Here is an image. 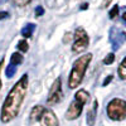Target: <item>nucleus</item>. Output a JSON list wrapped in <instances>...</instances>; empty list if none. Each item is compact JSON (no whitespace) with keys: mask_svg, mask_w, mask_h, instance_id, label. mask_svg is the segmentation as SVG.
<instances>
[{"mask_svg":"<svg viewBox=\"0 0 126 126\" xmlns=\"http://www.w3.org/2000/svg\"><path fill=\"white\" fill-rule=\"evenodd\" d=\"M28 83H29V76L28 73H25L13 86V88L9 91L8 96L1 106V111H0V120H1V122L8 124L19 115L22 105L25 98L27 91H28Z\"/></svg>","mask_w":126,"mask_h":126,"instance_id":"f257e3e1","label":"nucleus"},{"mask_svg":"<svg viewBox=\"0 0 126 126\" xmlns=\"http://www.w3.org/2000/svg\"><path fill=\"white\" fill-rule=\"evenodd\" d=\"M91 61H92V53L83 54L75 61V63L72 66V69L69 72V77H68V87L71 90L77 88L82 83L83 77L86 75V71L90 66Z\"/></svg>","mask_w":126,"mask_h":126,"instance_id":"f03ea898","label":"nucleus"},{"mask_svg":"<svg viewBox=\"0 0 126 126\" xmlns=\"http://www.w3.org/2000/svg\"><path fill=\"white\" fill-rule=\"evenodd\" d=\"M88 98H90V93L86 90H78L75 94V100H73V102H71L69 107L66 111L64 117L69 121L78 119L81 116L83 107H85V105L87 103Z\"/></svg>","mask_w":126,"mask_h":126,"instance_id":"7ed1b4c3","label":"nucleus"},{"mask_svg":"<svg viewBox=\"0 0 126 126\" xmlns=\"http://www.w3.org/2000/svg\"><path fill=\"white\" fill-rule=\"evenodd\" d=\"M107 116L113 121L126 119V101L122 98H112L107 103Z\"/></svg>","mask_w":126,"mask_h":126,"instance_id":"20e7f679","label":"nucleus"},{"mask_svg":"<svg viewBox=\"0 0 126 126\" xmlns=\"http://www.w3.org/2000/svg\"><path fill=\"white\" fill-rule=\"evenodd\" d=\"M73 38H75L73 44H72V52L73 53H82V52H85L88 48V46H90V37L87 34V32L82 27H78L75 30Z\"/></svg>","mask_w":126,"mask_h":126,"instance_id":"39448f33","label":"nucleus"},{"mask_svg":"<svg viewBox=\"0 0 126 126\" xmlns=\"http://www.w3.org/2000/svg\"><path fill=\"white\" fill-rule=\"evenodd\" d=\"M63 98V91H62V79L61 77L56 78V81L52 83V87L49 90L48 97H47V103L48 105H57L61 102Z\"/></svg>","mask_w":126,"mask_h":126,"instance_id":"423d86ee","label":"nucleus"},{"mask_svg":"<svg viewBox=\"0 0 126 126\" xmlns=\"http://www.w3.org/2000/svg\"><path fill=\"white\" fill-rule=\"evenodd\" d=\"M39 122H40V126H59V121H58V117L56 116L54 111H52L49 109L44 110Z\"/></svg>","mask_w":126,"mask_h":126,"instance_id":"0eeeda50","label":"nucleus"},{"mask_svg":"<svg viewBox=\"0 0 126 126\" xmlns=\"http://www.w3.org/2000/svg\"><path fill=\"white\" fill-rule=\"evenodd\" d=\"M97 109H98V102H97V100H94L92 109H90L88 112H87V124H88V126H93L94 122H96Z\"/></svg>","mask_w":126,"mask_h":126,"instance_id":"6e6552de","label":"nucleus"},{"mask_svg":"<svg viewBox=\"0 0 126 126\" xmlns=\"http://www.w3.org/2000/svg\"><path fill=\"white\" fill-rule=\"evenodd\" d=\"M44 106H40V105H37V106H34L33 109H32V111H30V121L32 122H37V121H39L40 120V117H42V115H43V112H44Z\"/></svg>","mask_w":126,"mask_h":126,"instance_id":"1a4fd4ad","label":"nucleus"},{"mask_svg":"<svg viewBox=\"0 0 126 126\" xmlns=\"http://www.w3.org/2000/svg\"><path fill=\"white\" fill-rule=\"evenodd\" d=\"M34 29H35V24H33V23H32V24H30V23L27 24V25L22 29V35H23L24 38H32Z\"/></svg>","mask_w":126,"mask_h":126,"instance_id":"9d476101","label":"nucleus"},{"mask_svg":"<svg viewBox=\"0 0 126 126\" xmlns=\"http://www.w3.org/2000/svg\"><path fill=\"white\" fill-rule=\"evenodd\" d=\"M117 73H119V77L121 79H126V57L121 61L119 69H117Z\"/></svg>","mask_w":126,"mask_h":126,"instance_id":"9b49d317","label":"nucleus"},{"mask_svg":"<svg viewBox=\"0 0 126 126\" xmlns=\"http://www.w3.org/2000/svg\"><path fill=\"white\" fill-rule=\"evenodd\" d=\"M20 63H23V56L20 53H13L12 57H10V64L16 67Z\"/></svg>","mask_w":126,"mask_h":126,"instance_id":"f8f14e48","label":"nucleus"},{"mask_svg":"<svg viewBox=\"0 0 126 126\" xmlns=\"http://www.w3.org/2000/svg\"><path fill=\"white\" fill-rule=\"evenodd\" d=\"M18 49L22 52V53H25V52H28V49H29L28 42H27V40H20L19 43H18Z\"/></svg>","mask_w":126,"mask_h":126,"instance_id":"ddd939ff","label":"nucleus"},{"mask_svg":"<svg viewBox=\"0 0 126 126\" xmlns=\"http://www.w3.org/2000/svg\"><path fill=\"white\" fill-rule=\"evenodd\" d=\"M15 72H16V67L10 64V66H8V68H6V71H5V75H6L8 78H10V77H13V76L15 75Z\"/></svg>","mask_w":126,"mask_h":126,"instance_id":"4468645a","label":"nucleus"},{"mask_svg":"<svg viewBox=\"0 0 126 126\" xmlns=\"http://www.w3.org/2000/svg\"><path fill=\"white\" fill-rule=\"evenodd\" d=\"M117 15H119V5H113V8L109 13V16H110V19H115Z\"/></svg>","mask_w":126,"mask_h":126,"instance_id":"2eb2a0df","label":"nucleus"},{"mask_svg":"<svg viewBox=\"0 0 126 126\" xmlns=\"http://www.w3.org/2000/svg\"><path fill=\"white\" fill-rule=\"evenodd\" d=\"M113 62H115V54H113V53H109V54L106 56V58L103 59L105 64H112Z\"/></svg>","mask_w":126,"mask_h":126,"instance_id":"dca6fc26","label":"nucleus"},{"mask_svg":"<svg viewBox=\"0 0 126 126\" xmlns=\"http://www.w3.org/2000/svg\"><path fill=\"white\" fill-rule=\"evenodd\" d=\"M32 0H14V4L16 6H27Z\"/></svg>","mask_w":126,"mask_h":126,"instance_id":"f3484780","label":"nucleus"},{"mask_svg":"<svg viewBox=\"0 0 126 126\" xmlns=\"http://www.w3.org/2000/svg\"><path fill=\"white\" fill-rule=\"evenodd\" d=\"M44 14V9H43V6H37L35 8V16H40V15H43Z\"/></svg>","mask_w":126,"mask_h":126,"instance_id":"a211bd4d","label":"nucleus"},{"mask_svg":"<svg viewBox=\"0 0 126 126\" xmlns=\"http://www.w3.org/2000/svg\"><path fill=\"white\" fill-rule=\"evenodd\" d=\"M112 78H113V76H112V75H110V76H109V77H107L106 79L103 81V83H102V86H107L109 83H110V82L112 81Z\"/></svg>","mask_w":126,"mask_h":126,"instance_id":"6ab92c4d","label":"nucleus"},{"mask_svg":"<svg viewBox=\"0 0 126 126\" xmlns=\"http://www.w3.org/2000/svg\"><path fill=\"white\" fill-rule=\"evenodd\" d=\"M9 16V13L8 12H0V19H5Z\"/></svg>","mask_w":126,"mask_h":126,"instance_id":"aec40b11","label":"nucleus"},{"mask_svg":"<svg viewBox=\"0 0 126 126\" xmlns=\"http://www.w3.org/2000/svg\"><path fill=\"white\" fill-rule=\"evenodd\" d=\"M111 1H112V0H103V1H102V6H103V8H107Z\"/></svg>","mask_w":126,"mask_h":126,"instance_id":"412c9836","label":"nucleus"},{"mask_svg":"<svg viewBox=\"0 0 126 126\" xmlns=\"http://www.w3.org/2000/svg\"><path fill=\"white\" fill-rule=\"evenodd\" d=\"M3 64H4V58H1V61H0V71H1ZM1 86H3V82H1V79H0V90H1Z\"/></svg>","mask_w":126,"mask_h":126,"instance_id":"4be33fe9","label":"nucleus"},{"mask_svg":"<svg viewBox=\"0 0 126 126\" xmlns=\"http://www.w3.org/2000/svg\"><path fill=\"white\" fill-rule=\"evenodd\" d=\"M86 9H88V4H87V3H85V4L81 5V10H86Z\"/></svg>","mask_w":126,"mask_h":126,"instance_id":"5701e85b","label":"nucleus"},{"mask_svg":"<svg viewBox=\"0 0 126 126\" xmlns=\"http://www.w3.org/2000/svg\"><path fill=\"white\" fill-rule=\"evenodd\" d=\"M122 20H124V22H126V12L122 14Z\"/></svg>","mask_w":126,"mask_h":126,"instance_id":"b1692460","label":"nucleus"}]
</instances>
